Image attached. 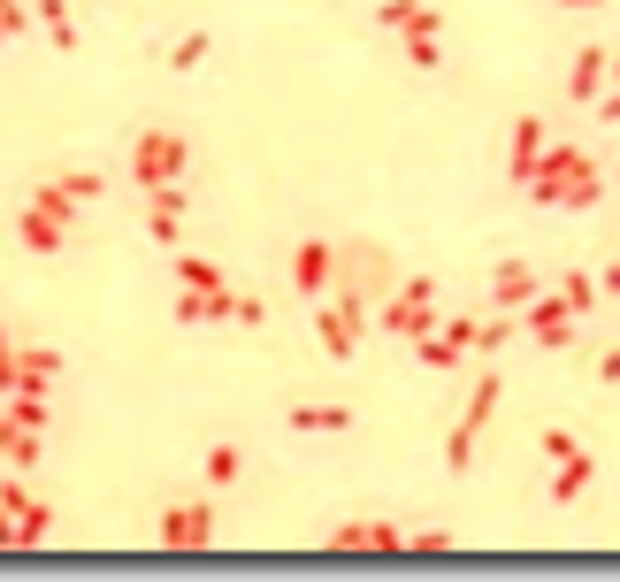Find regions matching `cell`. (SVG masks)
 <instances>
[{
  "label": "cell",
  "instance_id": "3957f363",
  "mask_svg": "<svg viewBox=\"0 0 620 582\" xmlns=\"http://www.w3.org/2000/svg\"><path fill=\"white\" fill-rule=\"evenodd\" d=\"M184 169H192V146L176 139V131H146V139L131 146V176L139 184H184Z\"/></svg>",
  "mask_w": 620,
  "mask_h": 582
},
{
  "label": "cell",
  "instance_id": "d4e9b609",
  "mask_svg": "<svg viewBox=\"0 0 620 582\" xmlns=\"http://www.w3.org/2000/svg\"><path fill=\"white\" fill-rule=\"evenodd\" d=\"M15 23H23V15H15V0H0V31H15Z\"/></svg>",
  "mask_w": 620,
  "mask_h": 582
},
{
  "label": "cell",
  "instance_id": "7c38bea8",
  "mask_svg": "<svg viewBox=\"0 0 620 582\" xmlns=\"http://www.w3.org/2000/svg\"><path fill=\"white\" fill-rule=\"evenodd\" d=\"M146 200H154L146 230H154L161 246H176V230H184V184H146Z\"/></svg>",
  "mask_w": 620,
  "mask_h": 582
},
{
  "label": "cell",
  "instance_id": "2e32d148",
  "mask_svg": "<svg viewBox=\"0 0 620 582\" xmlns=\"http://www.w3.org/2000/svg\"><path fill=\"white\" fill-rule=\"evenodd\" d=\"M176 277H184V291H199V299H222V291H230V277H222L215 261H192V254L176 261Z\"/></svg>",
  "mask_w": 620,
  "mask_h": 582
},
{
  "label": "cell",
  "instance_id": "9a60e30c",
  "mask_svg": "<svg viewBox=\"0 0 620 582\" xmlns=\"http://www.w3.org/2000/svg\"><path fill=\"white\" fill-rule=\"evenodd\" d=\"M329 545H337V552H399V545H406V537H399V529H383V521H376V529H337V537H329Z\"/></svg>",
  "mask_w": 620,
  "mask_h": 582
},
{
  "label": "cell",
  "instance_id": "8fae6325",
  "mask_svg": "<svg viewBox=\"0 0 620 582\" xmlns=\"http://www.w3.org/2000/svg\"><path fill=\"white\" fill-rule=\"evenodd\" d=\"M529 337H536V345H567V337H575V306H567V299H536V306H529Z\"/></svg>",
  "mask_w": 620,
  "mask_h": 582
},
{
  "label": "cell",
  "instance_id": "30bf717a",
  "mask_svg": "<svg viewBox=\"0 0 620 582\" xmlns=\"http://www.w3.org/2000/svg\"><path fill=\"white\" fill-rule=\"evenodd\" d=\"M207 537H215V514H207V506H168V514H161V545H168V552H184V545L199 552Z\"/></svg>",
  "mask_w": 620,
  "mask_h": 582
},
{
  "label": "cell",
  "instance_id": "603a6c76",
  "mask_svg": "<svg viewBox=\"0 0 620 582\" xmlns=\"http://www.w3.org/2000/svg\"><path fill=\"white\" fill-rule=\"evenodd\" d=\"M598 291H606V299H620V261H613V269H598Z\"/></svg>",
  "mask_w": 620,
  "mask_h": 582
},
{
  "label": "cell",
  "instance_id": "cb8c5ba5",
  "mask_svg": "<svg viewBox=\"0 0 620 582\" xmlns=\"http://www.w3.org/2000/svg\"><path fill=\"white\" fill-rule=\"evenodd\" d=\"M598 368H606V384H620V345L606 353V360H598Z\"/></svg>",
  "mask_w": 620,
  "mask_h": 582
},
{
  "label": "cell",
  "instance_id": "e0dca14e",
  "mask_svg": "<svg viewBox=\"0 0 620 582\" xmlns=\"http://www.w3.org/2000/svg\"><path fill=\"white\" fill-rule=\"evenodd\" d=\"M0 452H8V467H31V460H39V436H31V422H0Z\"/></svg>",
  "mask_w": 620,
  "mask_h": 582
},
{
  "label": "cell",
  "instance_id": "5b68a950",
  "mask_svg": "<svg viewBox=\"0 0 620 582\" xmlns=\"http://www.w3.org/2000/svg\"><path fill=\"white\" fill-rule=\"evenodd\" d=\"M429 306H437V284H429V277H414V284L383 306V330H399V337H429Z\"/></svg>",
  "mask_w": 620,
  "mask_h": 582
},
{
  "label": "cell",
  "instance_id": "ffe728a7",
  "mask_svg": "<svg viewBox=\"0 0 620 582\" xmlns=\"http://www.w3.org/2000/svg\"><path fill=\"white\" fill-rule=\"evenodd\" d=\"M559 299H567V306H575V314H590V306H598V299H606V291L590 284V277H559Z\"/></svg>",
  "mask_w": 620,
  "mask_h": 582
},
{
  "label": "cell",
  "instance_id": "5bb4252c",
  "mask_svg": "<svg viewBox=\"0 0 620 582\" xmlns=\"http://www.w3.org/2000/svg\"><path fill=\"white\" fill-rule=\"evenodd\" d=\"M536 161H544V123H521V131H513V153H505V169L529 184V176H536Z\"/></svg>",
  "mask_w": 620,
  "mask_h": 582
},
{
  "label": "cell",
  "instance_id": "52a82bcc",
  "mask_svg": "<svg viewBox=\"0 0 620 582\" xmlns=\"http://www.w3.org/2000/svg\"><path fill=\"white\" fill-rule=\"evenodd\" d=\"M352 345H360V291L322 306V353L329 360H352Z\"/></svg>",
  "mask_w": 620,
  "mask_h": 582
},
{
  "label": "cell",
  "instance_id": "7402d4cb",
  "mask_svg": "<svg viewBox=\"0 0 620 582\" xmlns=\"http://www.w3.org/2000/svg\"><path fill=\"white\" fill-rule=\"evenodd\" d=\"M230 322H246V330H261V322H269V306H261V299H246V291H238V299H230Z\"/></svg>",
  "mask_w": 620,
  "mask_h": 582
},
{
  "label": "cell",
  "instance_id": "ac0fdd59",
  "mask_svg": "<svg viewBox=\"0 0 620 582\" xmlns=\"http://www.w3.org/2000/svg\"><path fill=\"white\" fill-rule=\"evenodd\" d=\"M292 430H352V407H292Z\"/></svg>",
  "mask_w": 620,
  "mask_h": 582
},
{
  "label": "cell",
  "instance_id": "8992f818",
  "mask_svg": "<svg viewBox=\"0 0 620 582\" xmlns=\"http://www.w3.org/2000/svg\"><path fill=\"white\" fill-rule=\"evenodd\" d=\"M329 284H337V254H329L322 238H307V246L292 254V291H300V299H329Z\"/></svg>",
  "mask_w": 620,
  "mask_h": 582
},
{
  "label": "cell",
  "instance_id": "4fadbf2b",
  "mask_svg": "<svg viewBox=\"0 0 620 582\" xmlns=\"http://www.w3.org/2000/svg\"><path fill=\"white\" fill-rule=\"evenodd\" d=\"M490 299H498V306H529V299H536V269H529V261H505V269L490 277Z\"/></svg>",
  "mask_w": 620,
  "mask_h": 582
},
{
  "label": "cell",
  "instance_id": "44dd1931",
  "mask_svg": "<svg viewBox=\"0 0 620 582\" xmlns=\"http://www.w3.org/2000/svg\"><path fill=\"white\" fill-rule=\"evenodd\" d=\"M54 184H62V192H69L77 207H85V200H100V169H77V176H54Z\"/></svg>",
  "mask_w": 620,
  "mask_h": 582
},
{
  "label": "cell",
  "instance_id": "ba28073f",
  "mask_svg": "<svg viewBox=\"0 0 620 582\" xmlns=\"http://www.w3.org/2000/svg\"><path fill=\"white\" fill-rule=\"evenodd\" d=\"M498 414V376H482L475 391H467V422L453 430V467H467L475 460V436H482V422Z\"/></svg>",
  "mask_w": 620,
  "mask_h": 582
},
{
  "label": "cell",
  "instance_id": "277c9868",
  "mask_svg": "<svg viewBox=\"0 0 620 582\" xmlns=\"http://www.w3.org/2000/svg\"><path fill=\"white\" fill-rule=\"evenodd\" d=\"M544 452L559 460V467H552V498H583V491H590V475H598V467H590V452H583L567 430L544 436Z\"/></svg>",
  "mask_w": 620,
  "mask_h": 582
},
{
  "label": "cell",
  "instance_id": "7a4b0ae2",
  "mask_svg": "<svg viewBox=\"0 0 620 582\" xmlns=\"http://www.w3.org/2000/svg\"><path fill=\"white\" fill-rule=\"evenodd\" d=\"M69 207H77V200H69L62 184H46V192H39L23 215H15V238H23L31 254H54V246L69 238Z\"/></svg>",
  "mask_w": 620,
  "mask_h": 582
},
{
  "label": "cell",
  "instance_id": "9c48e42d",
  "mask_svg": "<svg viewBox=\"0 0 620 582\" xmlns=\"http://www.w3.org/2000/svg\"><path fill=\"white\" fill-rule=\"evenodd\" d=\"M414 353H422L429 368H460L467 353H475V322H445V330H429V337H414Z\"/></svg>",
  "mask_w": 620,
  "mask_h": 582
},
{
  "label": "cell",
  "instance_id": "d6986e66",
  "mask_svg": "<svg viewBox=\"0 0 620 582\" xmlns=\"http://www.w3.org/2000/svg\"><path fill=\"white\" fill-rule=\"evenodd\" d=\"M238 475H246V452L238 444H215L207 452V483H238Z\"/></svg>",
  "mask_w": 620,
  "mask_h": 582
},
{
  "label": "cell",
  "instance_id": "6da1fadb",
  "mask_svg": "<svg viewBox=\"0 0 620 582\" xmlns=\"http://www.w3.org/2000/svg\"><path fill=\"white\" fill-rule=\"evenodd\" d=\"M529 192H536L544 207H552V200H559V207H590V200H598V169H590V161H583L575 146H552V153L536 161Z\"/></svg>",
  "mask_w": 620,
  "mask_h": 582
}]
</instances>
